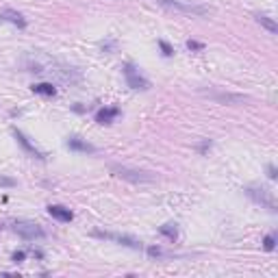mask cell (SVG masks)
<instances>
[{
    "label": "cell",
    "instance_id": "cell-16",
    "mask_svg": "<svg viewBox=\"0 0 278 278\" xmlns=\"http://www.w3.org/2000/svg\"><path fill=\"white\" fill-rule=\"evenodd\" d=\"M159 46H161V50H163L165 57H172V54H174V48L168 44V41H159Z\"/></svg>",
    "mask_w": 278,
    "mask_h": 278
},
{
    "label": "cell",
    "instance_id": "cell-4",
    "mask_svg": "<svg viewBox=\"0 0 278 278\" xmlns=\"http://www.w3.org/2000/svg\"><path fill=\"white\" fill-rule=\"evenodd\" d=\"M245 193H248V196L252 198L254 202H259V205L267 207L272 213L276 211V202H274V196H272L270 189H265V187H248V189H245Z\"/></svg>",
    "mask_w": 278,
    "mask_h": 278
},
{
    "label": "cell",
    "instance_id": "cell-13",
    "mask_svg": "<svg viewBox=\"0 0 278 278\" xmlns=\"http://www.w3.org/2000/svg\"><path fill=\"white\" fill-rule=\"evenodd\" d=\"M257 22L263 26V29L270 31L272 35H276V33H278V24H276L274 20H272L270 16H263V13H259V16H257Z\"/></svg>",
    "mask_w": 278,
    "mask_h": 278
},
{
    "label": "cell",
    "instance_id": "cell-5",
    "mask_svg": "<svg viewBox=\"0 0 278 278\" xmlns=\"http://www.w3.org/2000/svg\"><path fill=\"white\" fill-rule=\"evenodd\" d=\"M124 76H126L128 87H133V89H148V87H150V83L137 72L133 63H126V66H124Z\"/></svg>",
    "mask_w": 278,
    "mask_h": 278
},
{
    "label": "cell",
    "instance_id": "cell-9",
    "mask_svg": "<svg viewBox=\"0 0 278 278\" xmlns=\"http://www.w3.org/2000/svg\"><path fill=\"white\" fill-rule=\"evenodd\" d=\"M0 22H11V24H16L17 29H26V20L22 13L17 11H11V9H4V11H0Z\"/></svg>",
    "mask_w": 278,
    "mask_h": 278
},
{
    "label": "cell",
    "instance_id": "cell-1",
    "mask_svg": "<svg viewBox=\"0 0 278 278\" xmlns=\"http://www.w3.org/2000/svg\"><path fill=\"white\" fill-rule=\"evenodd\" d=\"M109 170L113 172L118 178L122 180H128V183H155L156 176L152 172H143V170H133V168H126V165H109Z\"/></svg>",
    "mask_w": 278,
    "mask_h": 278
},
{
    "label": "cell",
    "instance_id": "cell-22",
    "mask_svg": "<svg viewBox=\"0 0 278 278\" xmlns=\"http://www.w3.org/2000/svg\"><path fill=\"white\" fill-rule=\"evenodd\" d=\"M0 183H2V185H13V180H9V178H0Z\"/></svg>",
    "mask_w": 278,
    "mask_h": 278
},
{
    "label": "cell",
    "instance_id": "cell-8",
    "mask_svg": "<svg viewBox=\"0 0 278 278\" xmlns=\"http://www.w3.org/2000/svg\"><path fill=\"white\" fill-rule=\"evenodd\" d=\"M68 148L74 152H85V155H94L96 152V146H91L89 141H85V139H81V137H70Z\"/></svg>",
    "mask_w": 278,
    "mask_h": 278
},
{
    "label": "cell",
    "instance_id": "cell-17",
    "mask_svg": "<svg viewBox=\"0 0 278 278\" xmlns=\"http://www.w3.org/2000/svg\"><path fill=\"white\" fill-rule=\"evenodd\" d=\"M263 245H265V250H274L276 248V237H274V235H267Z\"/></svg>",
    "mask_w": 278,
    "mask_h": 278
},
{
    "label": "cell",
    "instance_id": "cell-21",
    "mask_svg": "<svg viewBox=\"0 0 278 278\" xmlns=\"http://www.w3.org/2000/svg\"><path fill=\"white\" fill-rule=\"evenodd\" d=\"M267 176H270L272 180L276 178V168H274V165H270V168H267Z\"/></svg>",
    "mask_w": 278,
    "mask_h": 278
},
{
    "label": "cell",
    "instance_id": "cell-20",
    "mask_svg": "<svg viewBox=\"0 0 278 278\" xmlns=\"http://www.w3.org/2000/svg\"><path fill=\"white\" fill-rule=\"evenodd\" d=\"M24 257H26V252H13V261H16V263L24 261Z\"/></svg>",
    "mask_w": 278,
    "mask_h": 278
},
{
    "label": "cell",
    "instance_id": "cell-2",
    "mask_svg": "<svg viewBox=\"0 0 278 278\" xmlns=\"http://www.w3.org/2000/svg\"><path fill=\"white\" fill-rule=\"evenodd\" d=\"M161 7L170 9V11H176V13H187V16H207L211 13L208 7H202V4H193L189 0H156Z\"/></svg>",
    "mask_w": 278,
    "mask_h": 278
},
{
    "label": "cell",
    "instance_id": "cell-12",
    "mask_svg": "<svg viewBox=\"0 0 278 278\" xmlns=\"http://www.w3.org/2000/svg\"><path fill=\"white\" fill-rule=\"evenodd\" d=\"M120 111L118 109H100L98 113H96V122L98 124H111L115 118H118Z\"/></svg>",
    "mask_w": 278,
    "mask_h": 278
},
{
    "label": "cell",
    "instance_id": "cell-19",
    "mask_svg": "<svg viewBox=\"0 0 278 278\" xmlns=\"http://www.w3.org/2000/svg\"><path fill=\"white\" fill-rule=\"evenodd\" d=\"M148 254H152V257H161L163 250H161V248H148Z\"/></svg>",
    "mask_w": 278,
    "mask_h": 278
},
{
    "label": "cell",
    "instance_id": "cell-7",
    "mask_svg": "<svg viewBox=\"0 0 278 278\" xmlns=\"http://www.w3.org/2000/svg\"><path fill=\"white\" fill-rule=\"evenodd\" d=\"M96 237H103V239H111V242H118L122 245H126V248H133V250H141L143 245L141 242H137L135 237H128V235H113V233H100V230H96Z\"/></svg>",
    "mask_w": 278,
    "mask_h": 278
},
{
    "label": "cell",
    "instance_id": "cell-18",
    "mask_svg": "<svg viewBox=\"0 0 278 278\" xmlns=\"http://www.w3.org/2000/svg\"><path fill=\"white\" fill-rule=\"evenodd\" d=\"M187 48H189V50H202V48H205V44H200V41H191V39H189V41H187Z\"/></svg>",
    "mask_w": 278,
    "mask_h": 278
},
{
    "label": "cell",
    "instance_id": "cell-10",
    "mask_svg": "<svg viewBox=\"0 0 278 278\" xmlns=\"http://www.w3.org/2000/svg\"><path fill=\"white\" fill-rule=\"evenodd\" d=\"M13 135H16V139H17V141H20V146L24 148V150L29 152L31 156H35V159H44V152H41V150H37V148L33 146V143L29 141V137H26L24 133H20V131H13Z\"/></svg>",
    "mask_w": 278,
    "mask_h": 278
},
{
    "label": "cell",
    "instance_id": "cell-11",
    "mask_svg": "<svg viewBox=\"0 0 278 278\" xmlns=\"http://www.w3.org/2000/svg\"><path fill=\"white\" fill-rule=\"evenodd\" d=\"M48 213L54 217V220H59V222H72L74 220V213L70 211V208L61 207V205H50Z\"/></svg>",
    "mask_w": 278,
    "mask_h": 278
},
{
    "label": "cell",
    "instance_id": "cell-15",
    "mask_svg": "<svg viewBox=\"0 0 278 278\" xmlns=\"http://www.w3.org/2000/svg\"><path fill=\"white\" fill-rule=\"evenodd\" d=\"M161 235H165V237L170 239V242H174L176 237H178V230H176V224H165V226H161Z\"/></svg>",
    "mask_w": 278,
    "mask_h": 278
},
{
    "label": "cell",
    "instance_id": "cell-6",
    "mask_svg": "<svg viewBox=\"0 0 278 278\" xmlns=\"http://www.w3.org/2000/svg\"><path fill=\"white\" fill-rule=\"evenodd\" d=\"M207 96H208L211 100H215V103H220V104H230V106L248 103V96H243V94H217V91H207Z\"/></svg>",
    "mask_w": 278,
    "mask_h": 278
},
{
    "label": "cell",
    "instance_id": "cell-14",
    "mask_svg": "<svg viewBox=\"0 0 278 278\" xmlns=\"http://www.w3.org/2000/svg\"><path fill=\"white\" fill-rule=\"evenodd\" d=\"M33 91L35 94H41V96H54L57 94V89H54L50 83H37V85H33Z\"/></svg>",
    "mask_w": 278,
    "mask_h": 278
},
{
    "label": "cell",
    "instance_id": "cell-3",
    "mask_svg": "<svg viewBox=\"0 0 278 278\" xmlns=\"http://www.w3.org/2000/svg\"><path fill=\"white\" fill-rule=\"evenodd\" d=\"M13 230H16L22 239H26V242H35V239H44L46 237L44 228H41L39 224H35V222H16Z\"/></svg>",
    "mask_w": 278,
    "mask_h": 278
}]
</instances>
